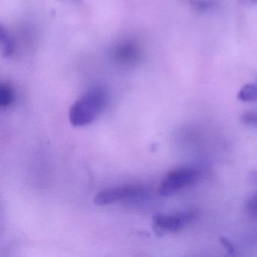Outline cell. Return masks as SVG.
Instances as JSON below:
<instances>
[{
    "label": "cell",
    "mask_w": 257,
    "mask_h": 257,
    "mask_svg": "<svg viewBox=\"0 0 257 257\" xmlns=\"http://www.w3.org/2000/svg\"><path fill=\"white\" fill-rule=\"evenodd\" d=\"M107 91L101 87L92 88L76 100L70 109L69 119L74 127L92 123L107 103Z\"/></svg>",
    "instance_id": "obj_1"
},
{
    "label": "cell",
    "mask_w": 257,
    "mask_h": 257,
    "mask_svg": "<svg viewBox=\"0 0 257 257\" xmlns=\"http://www.w3.org/2000/svg\"><path fill=\"white\" fill-rule=\"evenodd\" d=\"M15 100V91L11 85L2 84L0 85V106L7 108L13 104Z\"/></svg>",
    "instance_id": "obj_8"
},
{
    "label": "cell",
    "mask_w": 257,
    "mask_h": 257,
    "mask_svg": "<svg viewBox=\"0 0 257 257\" xmlns=\"http://www.w3.org/2000/svg\"><path fill=\"white\" fill-rule=\"evenodd\" d=\"M0 42L4 56L7 58L12 56L14 53L15 43L11 36L3 27L0 29Z\"/></svg>",
    "instance_id": "obj_7"
},
{
    "label": "cell",
    "mask_w": 257,
    "mask_h": 257,
    "mask_svg": "<svg viewBox=\"0 0 257 257\" xmlns=\"http://www.w3.org/2000/svg\"><path fill=\"white\" fill-rule=\"evenodd\" d=\"M241 121L246 125L257 127V110L248 111L242 115Z\"/></svg>",
    "instance_id": "obj_10"
},
{
    "label": "cell",
    "mask_w": 257,
    "mask_h": 257,
    "mask_svg": "<svg viewBox=\"0 0 257 257\" xmlns=\"http://www.w3.org/2000/svg\"><path fill=\"white\" fill-rule=\"evenodd\" d=\"M243 1L248 6H253L257 4V0H243Z\"/></svg>",
    "instance_id": "obj_12"
},
{
    "label": "cell",
    "mask_w": 257,
    "mask_h": 257,
    "mask_svg": "<svg viewBox=\"0 0 257 257\" xmlns=\"http://www.w3.org/2000/svg\"><path fill=\"white\" fill-rule=\"evenodd\" d=\"M237 98L243 102L257 101V82L243 85L237 94Z\"/></svg>",
    "instance_id": "obj_6"
},
{
    "label": "cell",
    "mask_w": 257,
    "mask_h": 257,
    "mask_svg": "<svg viewBox=\"0 0 257 257\" xmlns=\"http://www.w3.org/2000/svg\"><path fill=\"white\" fill-rule=\"evenodd\" d=\"M198 173L190 168H178L168 172L162 180L159 193L163 196H170L195 183Z\"/></svg>",
    "instance_id": "obj_3"
},
{
    "label": "cell",
    "mask_w": 257,
    "mask_h": 257,
    "mask_svg": "<svg viewBox=\"0 0 257 257\" xmlns=\"http://www.w3.org/2000/svg\"><path fill=\"white\" fill-rule=\"evenodd\" d=\"M189 4L198 12H206L215 7L213 0H188Z\"/></svg>",
    "instance_id": "obj_9"
},
{
    "label": "cell",
    "mask_w": 257,
    "mask_h": 257,
    "mask_svg": "<svg viewBox=\"0 0 257 257\" xmlns=\"http://www.w3.org/2000/svg\"><path fill=\"white\" fill-rule=\"evenodd\" d=\"M197 212L187 210L179 213H158L153 219V230L158 235L180 231L195 219Z\"/></svg>",
    "instance_id": "obj_2"
},
{
    "label": "cell",
    "mask_w": 257,
    "mask_h": 257,
    "mask_svg": "<svg viewBox=\"0 0 257 257\" xmlns=\"http://www.w3.org/2000/svg\"><path fill=\"white\" fill-rule=\"evenodd\" d=\"M247 210L251 214L257 216V194L249 199L247 203Z\"/></svg>",
    "instance_id": "obj_11"
},
{
    "label": "cell",
    "mask_w": 257,
    "mask_h": 257,
    "mask_svg": "<svg viewBox=\"0 0 257 257\" xmlns=\"http://www.w3.org/2000/svg\"><path fill=\"white\" fill-rule=\"evenodd\" d=\"M113 56L120 64H132L139 58V49L132 42H125L115 48Z\"/></svg>",
    "instance_id": "obj_5"
},
{
    "label": "cell",
    "mask_w": 257,
    "mask_h": 257,
    "mask_svg": "<svg viewBox=\"0 0 257 257\" xmlns=\"http://www.w3.org/2000/svg\"><path fill=\"white\" fill-rule=\"evenodd\" d=\"M148 195V190L143 186H125L104 189L94 197L97 206H106L124 200L138 199Z\"/></svg>",
    "instance_id": "obj_4"
}]
</instances>
